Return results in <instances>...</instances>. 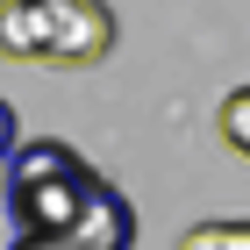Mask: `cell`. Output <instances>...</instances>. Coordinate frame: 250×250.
Returning a JSON list of instances; mask_svg holds the SVG:
<instances>
[{
	"label": "cell",
	"instance_id": "3957f363",
	"mask_svg": "<svg viewBox=\"0 0 250 250\" xmlns=\"http://www.w3.org/2000/svg\"><path fill=\"white\" fill-rule=\"evenodd\" d=\"M0 58L43 64V15H36V0H0Z\"/></svg>",
	"mask_w": 250,
	"mask_h": 250
},
{
	"label": "cell",
	"instance_id": "52a82bcc",
	"mask_svg": "<svg viewBox=\"0 0 250 250\" xmlns=\"http://www.w3.org/2000/svg\"><path fill=\"white\" fill-rule=\"evenodd\" d=\"M15 250H72V243H21V236H15Z\"/></svg>",
	"mask_w": 250,
	"mask_h": 250
},
{
	"label": "cell",
	"instance_id": "8992f818",
	"mask_svg": "<svg viewBox=\"0 0 250 250\" xmlns=\"http://www.w3.org/2000/svg\"><path fill=\"white\" fill-rule=\"evenodd\" d=\"M15 143H21V122H15V107L0 100V157H15Z\"/></svg>",
	"mask_w": 250,
	"mask_h": 250
},
{
	"label": "cell",
	"instance_id": "7a4b0ae2",
	"mask_svg": "<svg viewBox=\"0 0 250 250\" xmlns=\"http://www.w3.org/2000/svg\"><path fill=\"white\" fill-rule=\"evenodd\" d=\"M43 15V64H100L115 50V7L107 0H36Z\"/></svg>",
	"mask_w": 250,
	"mask_h": 250
},
{
	"label": "cell",
	"instance_id": "5b68a950",
	"mask_svg": "<svg viewBox=\"0 0 250 250\" xmlns=\"http://www.w3.org/2000/svg\"><path fill=\"white\" fill-rule=\"evenodd\" d=\"M214 122H222V143L250 157V86H236V93L222 100V115H214Z\"/></svg>",
	"mask_w": 250,
	"mask_h": 250
},
{
	"label": "cell",
	"instance_id": "277c9868",
	"mask_svg": "<svg viewBox=\"0 0 250 250\" xmlns=\"http://www.w3.org/2000/svg\"><path fill=\"white\" fill-rule=\"evenodd\" d=\"M179 250H250V222H193Z\"/></svg>",
	"mask_w": 250,
	"mask_h": 250
},
{
	"label": "cell",
	"instance_id": "6da1fadb",
	"mask_svg": "<svg viewBox=\"0 0 250 250\" xmlns=\"http://www.w3.org/2000/svg\"><path fill=\"white\" fill-rule=\"evenodd\" d=\"M107 179L72 143H15L7 157V222L21 243H72V229L93 214Z\"/></svg>",
	"mask_w": 250,
	"mask_h": 250
}]
</instances>
